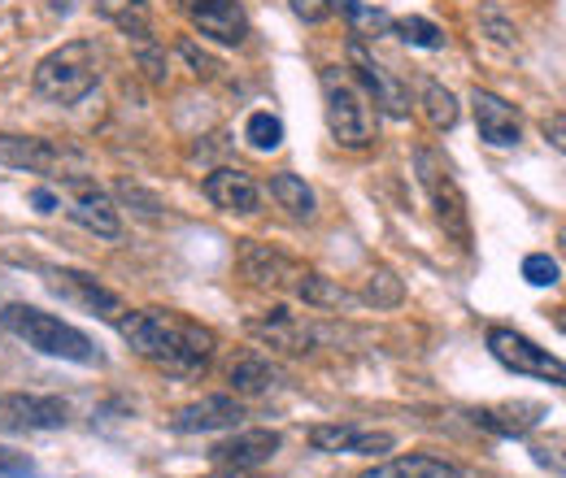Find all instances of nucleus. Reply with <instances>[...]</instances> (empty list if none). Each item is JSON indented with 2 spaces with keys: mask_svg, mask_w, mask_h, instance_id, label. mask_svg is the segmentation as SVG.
<instances>
[{
  "mask_svg": "<svg viewBox=\"0 0 566 478\" xmlns=\"http://www.w3.org/2000/svg\"><path fill=\"white\" fill-rule=\"evenodd\" d=\"M179 9L188 13V22L213 40V44H227V49H235V44H244V35H249V18H244V9L235 4V0H179Z\"/></svg>",
  "mask_w": 566,
  "mask_h": 478,
  "instance_id": "nucleus-9",
  "label": "nucleus"
},
{
  "mask_svg": "<svg viewBox=\"0 0 566 478\" xmlns=\"http://www.w3.org/2000/svg\"><path fill=\"white\" fill-rule=\"evenodd\" d=\"M218 478H258V470H222Z\"/></svg>",
  "mask_w": 566,
  "mask_h": 478,
  "instance_id": "nucleus-37",
  "label": "nucleus"
},
{
  "mask_svg": "<svg viewBox=\"0 0 566 478\" xmlns=\"http://www.w3.org/2000/svg\"><path fill=\"white\" fill-rule=\"evenodd\" d=\"M357 478H462L449 461L440 457H427V453H410V457H392L384 466H370Z\"/></svg>",
  "mask_w": 566,
  "mask_h": 478,
  "instance_id": "nucleus-22",
  "label": "nucleus"
},
{
  "mask_svg": "<svg viewBox=\"0 0 566 478\" xmlns=\"http://www.w3.org/2000/svg\"><path fill=\"white\" fill-rule=\"evenodd\" d=\"M332 9H340V13L349 18L354 40H379V35H388V31H392V18H388L384 9L361 4V0H332Z\"/></svg>",
  "mask_w": 566,
  "mask_h": 478,
  "instance_id": "nucleus-25",
  "label": "nucleus"
},
{
  "mask_svg": "<svg viewBox=\"0 0 566 478\" xmlns=\"http://www.w3.org/2000/svg\"><path fill=\"white\" fill-rule=\"evenodd\" d=\"M392 31L415 49H444V31L427 18H401V22H392Z\"/></svg>",
  "mask_w": 566,
  "mask_h": 478,
  "instance_id": "nucleus-29",
  "label": "nucleus"
},
{
  "mask_svg": "<svg viewBox=\"0 0 566 478\" xmlns=\"http://www.w3.org/2000/svg\"><path fill=\"white\" fill-rule=\"evenodd\" d=\"M471 109H475V123H480V136L489 139L493 148H514L523 139V118L510 100H501L496 92H484L475 87L471 96Z\"/></svg>",
  "mask_w": 566,
  "mask_h": 478,
  "instance_id": "nucleus-16",
  "label": "nucleus"
},
{
  "mask_svg": "<svg viewBox=\"0 0 566 478\" xmlns=\"http://www.w3.org/2000/svg\"><path fill=\"white\" fill-rule=\"evenodd\" d=\"M323 100H327V127L332 139L349 152L370 148L375 127H370V105L349 78H340L336 70H323Z\"/></svg>",
  "mask_w": 566,
  "mask_h": 478,
  "instance_id": "nucleus-5",
  "label": "nucleus"
},
{
  "mask_svg": "<svg viewBox=\"0 0 566 478\" xmlns=\"http://www.w3.org/2000/svg\"><path fill=\"white\" fill-rule=\"evenodd\" d=\"M558 262L549 257V253H532V257H523V278L532 283V287H554L558 283Z\"/></svg>",
  "mask_w": 566,
  "mask_h": 478,
  "instance_id": "nucleus-31",
  "label": "nucleus"
},
{
  "mask_svg": "<svg viewBox=\"0 0 566 478\" xmlns=\"http://www.w3.org/2000/svg\"><path fill=\"white\" fill-rule=\"evenodd\" d=\"M179 53H184V57H188V66L197 70V74H201V78H213V74H218V62H213L210 53H201V49H197V44H192V40H184V44H179Z\"/></svg>",
  "mask_w": 566,
  "mask_h": 478,
  "instance_id": "nucleus-34",
  "label": "nucleus"
},
{
  "mask_svg": "<svg viewBox=\"0 0 566 478\" xmlns=\"http://www.w3.org/2000/svg\"><path fill=\"white\" fill-rule=\"evenodd\" d=\"M53 287L62 291V296H71L74 305H83L87 314H96V318H105V322H123L132 309L123 305V296L118 291H109L105 283H96L92 274H83V270H57L53 274Z\"/></svg>",
  "mask_w": 566,
  "mask_h": 478,
  "instance_id": "nucleus-13",
  "label": "nucleus"
},
{
  "mask_svg": "<svg viewBox=\"0 0 566 478\" xmlns=\"http://www.w3.org/2000/svg\"><path fill=\"white\" fill-rule=\"evenodd\" d=\"M0 475H4V478H35V461H31L27 453L0 448Z\"/></svg>",
  "mask_w": 566,
  "mask_h": 478,
  "instance_id": "nucleus-32",
  "label": "nucleus"
},
{
  "mask_svg": "<svg viewBox=\"0 0 566 478\" xmlns=\"http://www.w3.org/2000/svg\"><path fill=\"white\" fill-rule=\"evenodd\" d=\"M227 383H231L235 396H266V392H275L280 374H275V365H271L266 357L249 352V357H240V361L227 370Z\"/></svg>",
  "mask_w": 566,
  "mask_h": 478,
  "instance_id": "nucleus-21",
  "label": "nucleus"
},
{
  "mask_svg": "<svg viewBox=\"0 0 566 478\" xmlns=\"http://www.w3.org/2000/svg\"><path fill=\"white\" fill-rule=\"evenodd\" d=\"M71 217L83 231L101 235V240H118V235H123L118 205H114L96 183H87V179H78V174L71 179Z\"/></svg>",
  "mask_w": 566,
  "mask_h": 478,
  "instance_id": "nucleus-12",
  "label": "nucleus"
},
{
  "mask_svg": "<svg viewBox=\"0 0 566 478\" xmlns=\"http://www.w3.org/2000/svg\"><path fill=\"white\" fill-rule=\"evenodd\" d=\"M541 417H545V405H484V410L471 413V422L475 426H484V431H493V435H527L532 426H541Z\"/></svg>",
  "mask_w": 566,
  "mask_h": 478,
  "instance_id": "nucleus-20",
  "label": "nucleus"
},
{
  "mask_svg": "<svg viewBox=\"0 0 566 478\" xmlns=\"http://www.w3.org/2000/svg\"><path fill=\"white\" fill-rule=\"evenodd\" d=\"M349 66H354L357 83L366 87V96L388 114V118H410V87L401 78H392L379 66L366 49V40H349Z\"/></svg>",
  "mask_w": 566,
  "mask_h": 478,
  "instance_id": "nucleus-7",
  "label": "nucleus"
},
{
  "mask_svg": "<svg viewBox=\"0 0 566 478\" xmlns=\"http://www.w3.org/2000/svg\"><path fill=\"white\" fill-rule=\"evenodd\" d=\"M0 327L9 336H18L27 348L44 352V357H62V361H74V365H101L96 343L87 340L78 327L53 318V314H44V309H35V305H9V309H0Z\"/></svg>",
  "mask_w": 566,
  "mask_h": 478,
  "instance_id": "nucleus-2",
  "label": "nucleus"
},
{
  "mask_svg": "<svg viewBox=\"0 0 566 478\" xmlns=\"http://www.w3.org/2000/svg\"><path fill=\"white\" fill-rule=\"evenodd\" d=\"M271 196H275L280 209H287V217H296V222H310V217H314V192H310V183L296 179V174H275V179H271Z\"/></svg>",
  "mask_w": 566,
  "mask_h": 478,
  "instance_id": "nucleus-24",
  "label": "nucleus"
},
{
  "mask_svg": "<svg viewBox=\"0 0 566 478\" xmlns=\"http://www.w3.org/2000/svg\"><path fill=\"white\" fill-rule=\"evenodd\" d=\"M206 196L222 213H258V205H262V188L253 183V174H244L235 166L213 170L210 179H206Z\"/></svg>",
  "mask_w": 566,
  "mask_h": 478,
  "instance_id": "nucleus-17",
  "label": "nucleus"
},
{
  "mask_svg": "<svg viewBox=\"0 0 566 478\" xmlns=\"http://www.w3.org/2000/svg\"><path fill=\"white\" fill-rule=\"evenodd\" d=\"M66 161H78L74 148H62L53 139L40 136H0V166L9 170H27V174H53Z\"/></svg>",
  "mask_w": 566,
  "mask_h": 478,
  "instance_id": "nucleus-11",
  "label": "nucleus"
},
{
  "mask_svg": "<svg viewBox=\"0 0 566 478\" xmlns=\"http://www.w3.org/2000/svg\"><path fill=\"white\" fill-rule=\"evenodd\" d=\"M415 174L423 183L427 201L436 209V222L444 235H453L462 248H471V209H467V196L449 170V161L436 152V148H415Z\"/></svg>",
  "mask_w": 566,
  "mask_h": 478,
  "instance_id": "nucleus-4",
  "label": "nucleus"
},
{
  "mask_svg": "<svg viewBox=\"0 0 566 478\" xmlns=\"http://www.w3.org/2000/svg\"><path fill=\"white\" fill-rule=\"evenodd\" d=\"M101 49L96 40H66L62 49H53L40 66H35V78L31 87L53 100V105H78L87 92H96L101 83Z\"/></svg>",
  "mask_w": 566,
  "mask_h": 478,
  "instance_id": "nucleus-3",
  "label": "nucleus"
},
{
  "mask_svg": "<svg viewBox=\"0 0 566 478\" xmlns=\"http://www.w3.org/2000/svg\"><path fill=\"white\" fill-rule=\"evenodd\" d=\"M545 136H554V148H558V152H563V114H554V123H549V127H545Z\"/></svg>",
  "mask_w": 566,
  "mask_h": 478,
  "instance_id": "nucleus-36",
  "label": "nucleus"
},
{
  "mask_svg": "<svg viewBox=\"0 0 566 478\" xmlns=\"http://www.w3.org/2000/svg\"><path fill=\"white\" fill-rule=\"evenodd\" d=\"M96 9L105 13V18H114L123 31H132V35H140L148 31L144 26V0H96Z\"/></svg>",
  "mask_w": 566,
  "mask_h": 478,
  "instance_id": "nucleus-30",
  "label": "nucleus"
},
{
  "mask_svg": "<svg viewBox=\"0 0 566 478\" xmlns=\"http://www.w3.org/2000/svg\"><path fill=\"white\" fill-rule=\"evenodd\" d=\"M392 435L388 431H361V426H314L310 431V448L314 453H354V457H379V453H392Z\"/></svg>",
  "mask_w": 566,
  "mask_h": 478,
  "instance_id": "nucleus-14",
  "label": "nucleus"
},
{
  "mask_svg": "<svg viewBox=\"0 0 566 478\" xmlns=\"http://www.w3.org/2000/svg\"><path fill=\"white\" fill-rule=\"evenodd\" d=\"M361 300H366V305H375V309H397V305L406 300V283L388 270V266H375V270L366 274Z\"/></svg>",
  "mask_w": 566,
  "mask_h": 478,
  "instance_id": "nucleus-27",
  "label": "nucleus"
},
{
  "mask_svg": "<svg viewBox=\"0 0 566 478\" xmlns=\"http://www.w3.org/2000/svg\"><path fill=\"white\" fill-rule=\"evenodd\" d=\"M249 331H253L258 340H266L271 348H283V352H305L310 340H314V336H310V327H305L292 309H283V305L280 309H271L266 318H253V322H249Z\"/></svg>",
  "mask_w": 566,
  "mask_h": 478,
  "instance_id": "nucleus-19",
  "label": "nucleus"
},
{
  "mask_svg": "<svg viewBox=\"0 0 566 478\" xmlns=\"http://www.w3.org/2000/svg\"><path fill=\"white\" fill-rule=\"evenodd\" d=\"M235 266H240V274H244L249 283H258V287H283V283L296 278V266H292L283 253L266 248V244H253V240L240 248Z\"/></svg>",
  "mask_w": 566,
  "mask_h": 478,
  "instance_id": "nucleus-18",
  "label": "nucleus"
},
{
  "mask_svg": "<svg viewBox=\"0 0 566 478\" xmlns=\"http://www.w3.org/2000/svg\"><path fill=\"white\" fill-rule=\"evenodd\" d=\"M489 352H493L505 370H514V374L545 379V383H563L566 379L563 361H558L549 348H541L536 340H527V336H518V331H510V327H493V331H489Z\"/></svg>",
  "mask_w": 566,
  "mask_h": 478,
  "instance_id": "nucleus-6",
  "label": "nucleus"
},
{
  "mask_svg": "<svg viewBox=\"0 0 566 478\" xmlns=\"http://www.w3.org/2000/svg\"><path fill=\"white\" fill-rule=\"evenodd\" d=\"M240 417H244V405L235 396H201V401L184 405V410L170 417V431H179V435L231 431V426H240Z\"/></svg>",
  "mask_w": 566,
  "mask_h": 478,
  "instance_id": "nucleus-15",
  "label": "nucleus"
},
{
  "mask_svg": "<svg viewBox=\"0 0 566 478\" xmlns=\"http://www.w3.org/2000/svg\"><path fill=\"white\" fill-rule=\"evenodd\" d=\"M71 422V405L62 396H22L9 392L0 396V431H62Z\"/></svg>",
  "mask_w": 566,
  "mask_h": 478,
  "instance_id": "nucleus-8",
  "label": "nucleus"
},
{
  "mask_svg": "<svg viewBox=\"0 0 566 478\" xmlns=\"http://www.w3.org/2000/svg\"><path fill=\"white\" fill-rule=\"evenodd\" d=\"M419 105H423V118H427V127H431V131H449V127H458V96H453L449 87H440V83H423Z\"/></svg>",
  "mask_w": 566,
  "mask_h": 478,
  "instance_id": "nucleus-26",
  "label": "nucleus"
},
{
  "mask_svg": "<svg viewBox=\"0 0 566 478\" xmlns=\"http://www.w3.org/2000/svg\"><path fill=\"white\" fill-rule=\"evenodd\" d=\"M287 4H292V13H296L301 22H310V26H318V22L332 18V0H287Z\"/></svg>",
  "mask_w": 566,
  "mask_h": 478,
  "instance_id": "nucleus-33",
  "label": "nucleus"
},
{
  "mask_svg": "<svg viewBox=\"0 0 566 478\" xmlns=\"http://www.w3.org/2000/svg\"><path fill=\"white\" fill-rule=\"evenodd\" d=\"M244 139H249L258 152H275L283 144V123L271 109H258V114H249V123H244Z\"/></svg>",
  "mask_w": 566,
  "mask_h": 478,
  "instance_id": "nucleus-28",
  "label": "nucleus"
},
{
  "mask_svg": "<svg viewBox=\"0 0 566 478\" xmlns=\"http://www.w3.org/2000/svg\"><path fill=\"white\" fill-rule=\"evenodd\" d=\"M292 291H296L305 305H314V309H345V305L354 300L340 283H332V278H323V274H314V270H296Z\"/></svg>",
  "mask_w": 566,
  "mask_h": 478,
  "instance_id": "nucleus-23",
  "label": "nucleus"
},
{
  "mask_svg": "<svg viewBox=\"0 0 566 478\" xmlns=\"http://www.w3.org/2000/svg\"><path fill=\"white\" fill-rule=\"evenodd\" d=\"M118 331L140 361H148L153 370H161L170 379L206 374L213 361V348H218L210 327H201V322H192L188 314H175V309H136L118 322Z\"/></svg>",
  "mask_w": 566,
  "mask_h": 478,
  "instance_id": "nucleus-1",
  "label": "nucleus"
},
{
  "mask_svg": "<svg viewBox=\"0 0 566 478\" xmlns=\"http://www.w3.org/2000/svg\"><path fill=\"white\" fill-rule=\"evenodd\" d=\"M31 205H35V213H57L62 201H57L49 188H35V192H31Z\"/></svg>",
  "mask_w": 566,
  "mask_h": 478,
  "instance_id": "nucleus-35",
  "label": "nucleus"
},
{
  "mask_svg": "<svg viewBox=\"0 0 566 478\" xmlns=\"http://www.w3.org/2000/svg\"><path fill=\"white\" fill-rule=\"evenodd\" d=\"M280 453V431L271 426H253V431H235L222 444H213L210 457L218 470H262L271 457Z\"/></svg>",
  "mask_w": 566,
  "mask_h": 478,
  "instance_id": "nucleus-10",
  "label": "nucleus"
}]
</instances>
